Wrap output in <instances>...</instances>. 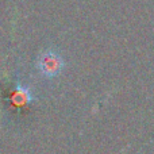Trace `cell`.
<instances>
[{
  "mask_svg": "<svg viewBox=\"0 0 154 154\" xmlns=\"http://www.w3.org/2000/svg\"><path fill=\"white\" fill-rule=\"evenodd\" d=\"M65 61L58 51L53 49H48L43 53L39 54L37 60V69L43 77L53 79L57 77L64 70Z\"/></svg>",
  "mask_w": 154,
  "mask_h": 154,
  "instance_id": "obj_1",
  "label": "cell"
},
{
  "mask_svg": "<svg viewBox=\"0 0 154 154\" xmlns=\"http://www.w3.org/2000/svg\"><path fill=\"white\" fill-rule=\"evenodd\" d=\"M34 96H32V92L29 87L26 85H22V84H18L14 89L12 95H11V101L15 107H26L29 106L30 103L32 101Z\"/></svg>",
  "mask_w": 154,
  "mask_h": 154,
  "instance_id": "obj_2",
  "label": "cell"
}]
</instances>
